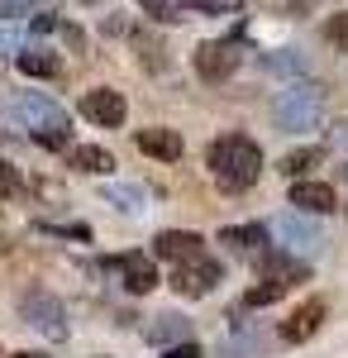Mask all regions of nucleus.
<instances>
[{
    "label": "nucleus",
    "mask_w": 348,
    "mask_h": 358,
    "mask_svg": "<svg viewBox=\"0 0 348 358\" xmlns=\"http://www.w3.org/2000/svg\"><path fill=\"white\" fill-rule=\"evenodd\" d=\"M5 120L15 129H24L34 143H43V148H67L72 143V120H67V110L57 106L53 96H43V91H15L5 101Z\"/></svg>",
    "instance_id": "f257e3e1"
},
{
    "label": "nucleus",
    "mask_w": 348,
    "mask_h": 358,
    "mask_svg": "<svg viewBox=\"0 0 348 358\" xmlns=\"http://www.w3.org/2000/svg\"><path fill=\"white\" fill-rule=\"evenodd\" d=\"M210 172L219 182V192H248L263 177V148L248 134H219L210 143Z\"/></svg>",
    "instance_id": "f03ea898"
},
{
    "label": "nucleus",
    "mask_w": 348,
    "mask_h": 358,
    "mask_svg": "<svg viewBox=\"0 0 348 358\" xmlns=\"http://www.w3.org/2000/svg\"><path fill=\"white\" fill-rule=\"evenodd\" d=\"M324 115V86L320 82H287L277 96H272V124L277 134H305L315 129Z\"/></svg>",
    "instance_id": "7ed1b4c3"
},
{
    "label": "nucleus",
    "mask_w": 348,
    "mask_h": 358,
    "mask_svg": "<svg viewBox=\"0 0 348 358\" xmlns=\"http://www.w3.org/2000/svg\"><path fill=\"white\" fill-rule=\"evenodd\" d=\"M268 229H272V239H277L282 253H296V258H305V263L324 248V229L310 220L305 210H287V215H277Z\"/></svg>",
    "instance_id": "20e7f679"
},
{
    "label": "nucleus",
    "mask_w": 348,
    "mask_h": 358,
    "mask_svg": "<svg viewBox=\"0 0 348 358\" xmlns=\"http://www.w3.org/2000/svg\"><path fill=\"white\" fill-rule=\"evenodd\" d=\"M20 320L34 325V330L43 334V339H67V306L57 301L53 292H24L20 296Z\"/></svg>",
    "instance_id": "39448f33"
},
{
    "label": "nucleus",
    "mask_w": 348,
    "mask_h": 358,
    "mask_svg": "<svg viewBox=\"0 0 348 358\" xmlns=\"http://www.w3.org/2000/svg\"><path fill=\"white\" fill-rule=\"evenodd\" d=\"M191 62H196V77H201V82L219 86V82H229V77L239 72L243 53H239L234 38H205V43L191 53Z\"/></svg>",
    "instance_id": "423d86ee"
},
{
    "label": "nucleus",
    "mask_w": 348,
    "mask_h": 358,
    "mask_svg": "<svg viewBox=\"0 0 348 358\" xmlns=\"http://www.w3.org/2000/svg\"><path fill=\"white\" fill-rule=\"evenodd\" d=\"M91 124H101V129H119L124 120H129V101H124V91H115V86H91V91H81V106H77Z\"/></svg>",
    "instance_id": "0eeeda50"
},
{
    "label": "nucleus",
    "mask_w": 348,
    "mask_h": 358,
    "mask_svg": "<svg viewBox=\"0 0 348 358\" xmlns=\"http://www.w3.org/2000/svg\"><path fill=\"white\" fill-rule=\"evenodd\" d=\"M219 277H224V268L201 253V258H191V263H182V268L172 273V292H177V296H210L215 287H219Z\"/></svg>",
    "instance_id": "6e6552de"
},
{
    "label": "nucleus",
    "mask_w": 348,
    "mask_h": 358,
    "mask_svg": "<svg viewBox=\"0 0 348 358\" xmlns=\"http://www.w3.org/2000/svg\"><path fill=\"white\" fill-rule=\"evenodd\" d=\"M119 282H124V292L129 296H148V292H158V258L153 253H143V248H129V253H119Z\"/></svg>",
    "instance_id": "1a4fd4ad"
},
{
    "label": "nucleus",
    "mask_w": 348,
    "mask_h": 358,
    "mask_svg": "<svg viewBox=\"0 0 348 358\" xmlns=\"http://www.w3.org/2000/svg\"><path fill=\"white\" fill-rule=\"evenodd\" d=\"M258 268H263V282H272L282 296H287L291 287H300V282H310V263H305V258H296V253H282V248L268 253Z\"/></svg>",
    "instance_id": "9d476101"
},
{
    "label": "nucleus",
    "mask_w": 348,
    "mask_h": 358,
    "mask_svg": "<svg viewBox=\"0 0 348 358\" xmlns=\"http://www.w3.org/2000/svg\"><path fill=\"white\" fill-rule=\"evenodd\" d=\"M134 143H138V153H143V158H153V163H177V158L187 153L182 134H177V129H167V124H148V129H138Z\"/></svg>",
    "instance_id": "9b49d317"
},
{
    "label": "nucleus",
    "mask_w": 348,
    "mask_h": 358,
    "mask_svg": "<svg viewBox=\"0 0 348 358\" xmlns=\"http://www.w3.org/2000/svg\"><path fill=\"white\" fill-rule=\"evenodd\" d=\"M324 315H329V306H324L320 296H310L305 306H296L291 315L282 320V339H287V344H305V339H315L320 325H324Z\"/></svg>",
    "instance_id": "f8f14e48"
},
{
    "label": "nucleus",
    "mask_w": 348,
    "mask_h": 358,
    "mask_svg": "<svg viewBox=\"0 0 348 358\" xmlns=\"http://www.w3.org/2000/svg\"><path fill=\"white\" fill-rule=\"evenodd\" d=\"M201 244H205V239H201L196 229H162L158 239H153V258H167V263L182 268V263H191V258L205 253Z\"/></svg>",
    "instance_id": "ddd939ff"
},
{
    "label": "nucleus",
    "mask_w": 348,
    "mask_h": 358,
    "mask_svg": "<svg viewBox=\"0 0 348 358\" xmlns=\"http://www.w3.org/2000/svg\"><path fill=\"white\" fill-rule=\"evenodd\" d=\"M291 206L305 210V215H329V210H339V192L329 182L305 177V182H291Z\"/></svg>",
    "instance_id": "4468645a"
},
{
    "label": "nucleus",
    "mask_w": 348,
    "mask_h": 358,
    "mask_svg": "<svg viewBox=\"0 0 348 358\" xmlns=\"http://www.w3.org/2000/svg\"><path fill=\"white\" fill-rule=\"evenodd\" d=\"M67 163L77 167V172H91V177H110L115 172V153L101 148V143H77V148H67Z\"/></svg>",
    "instance_id": "2eb2a0df"
},
{
    "label": "nucleus",
    "mask_w": 348,
    "mask_h": 358,
    "mask_svg": "<svg viewBox=\"0 0 348 358\" xmlns=\"http://www.w3.org/2000/svg\"><path fill=\"white\" fill-rule=\"evenodd\" d=\"M268 239H272V229L263 220H253V224H224V229H219V244L234 248V253H253V248L268 244Z\"/></svg>",
    "instance_id": "dca6fc26"
},
{
    "label": "nucleus",
    "mask_w": 348,
    "mask_h": 358,
    "mask_svg": "<svg viewBox=\"0 0 348 358\" xmlns=\"http://www.w3.org/2000/svg\"><path fill=\"white\" fill-rule=\"evenodd\" d=\"M263 72H272V77H305L310 72V57L300 53V48H277V53H263Z\"/></svg>",
    "instance_id": "f3484780"
},
{
    "label": "nucleus",
    "mask_w": 348,
    "mask_h": 358,
    "mask_svg": "<svg viewBox=\"0 0 348 358\" xmlns=\"http://www.w3.org/2000/svg\"><path fill=\"white\" fill-rule=\"evenodd\" d=\"M15 67L24 72V77H57L62 72V57L57 53H48V48H24V53H15Z\"/></svg>",
    "instance_id": "a211bd4d"
},
{
    "label": "nucleus",
    "mask_w": 348,
    "mask_h": 358,
    "mask_svg": "<svg viewBox=\"0 0 348 358\" xmlns=\"http://www.w3.org/2000/svg\"><path fill=\"white\" fill-rule=\"evenodd\" d=\"M320 163H324V148H315V143H310V148H296V153H287L277 172H282V177H291V182H305V177H310Z\"/></svg>",
    "instance_id": "6ab92c4d"
},
{
    "label": "nucleus",
    "mask_w": 348,
    "mask_h": 358,
    "mask_svg": "<svg viewBox=\"0 0 348 358\" xmlns=\"http://www.w3.org/2000/svg\"><path fill=\"white\" fill-rule=\"evenodd\" d=\"M187 334H191V320L172 315V310H167V315H158V320L148 325V339H153V344H167V349H172V344H182Z\"/></svg>",
    "instance_id": "aec40b11"
},
{
    "label": "nucleus",
    "mask_w": 348,
    "mask_h": 358,
    "mask_svg": "<svg viewBox=\"0 0 348 358\" xmlns=\"http://www.w3.org/2000/svg\"><path fill=\"white\" fill-rule=\"evenodd\" d=\"M101 196H106L110 206H119L124 215H138V210H143V192H138V187H106Z\"/></svg>",
    "instance_id": "412c9836"
},
{
    "label": "nucleus",
    "mask_w": 348,
    "mask_h": 358,
    "mask_svg": "<svg viewBox=\"0 0 348 358\" xmlns=\"http://www.w3.org/2000/svg\"><path fill=\"white\" fill-rule=\"evenodd\" d=\"M134 48H138V62H143V67H148V72H158L162 62H167V48H162L158 38H148V34H134Z\"/></svg>",
    "instance_id": "4be33fe9"
},
{
    "label": "nucleus",
    "mask_w": 348,
    "mask_h": 358,
    "mask_svg": "<svg viewBox=\"0 0 348 358\" xmlns=\"http://www.w3.org/2000/svg\"><path fill=\"white\" fill-rule=\"evenodd\" d=\"M324 43H334L339 53H348V10H339V15L324 20Z\"/></svg>",
    "instance_id": "5701e85b"
},
{
    "label": "nucleus",
    "mask_w": 348,
    "mask_h": 358,
    "mask_svg": "<svg viewBox=\"0 0 348 358\" xmlns=\"http://www.w3.org/2000/svg\"><path fill=\"white\" fill-rule=\"evenodd\" d=\"M196 15H243V0H182Z\"/></svg>",
    "instance_id": "b1692460"
},
{
    "label": "nucleus",
    "mask_w": 348,
    "mask_h": 358,
    "mask_svg": "<svg viewBox=\"0 0 348 358\" xmlns=\"http://www.w3.org/2000/svg\"><path fill=\"white\" fill-rule=\"evenodd\" d=\"M20 192H24V177H20V167L0 158V201H15Z\"/></svg>",
    "instance_id": "393cba45"
},
{
    "label": "nucleus",
    "mask_w": 348,
    "mask_h": 358,
    "mask_svg": "<svg viewBox=\"0 0 348 358\" xmlns=\"http://www.w3.org/2000/svg\"><path fill=\"white\" fill-rule=\"evenodd\" d=\"M153 20H162V24H182L187 15H182V5H172V0H138Z\"/></svg>",
    "instance_id": "a878e982"
},
{
    "label": "nucleus",
    "mask_w": 348,
    "mask_h": 358,
    "mask_svg": "<svg viewBox=\"0 0 348 358\" xmlns=\"http://www.w3.org/2000/svg\"><path fill=\"white\" fill-rule=\"evenodd\" d=\"M38 0H0V20H34Z\"/></svg>",
    "instance_id": "bb28decb"
},
{
    "label": "nucleus",
    "mask_w": 348,
    "mask_h": 358,
    "mask_svg": "<svg viewBox=\"0 0 348 358\" xmlns=\"http://www.w3.org/2000/svg\"><path fill=\"white\" fill-rule=\"evenodd\" d=\"M272 15H287V20H300L305 10H310V0H268Z\"/></svg>",
    "instance_id": "cd10ccee"
},
{
    "label": "nucleus",
    "mask_w": 348,
    "mask_h": 358,
    "mask_svg": "<svg viewBox=\"0 0 348 358\" xmlns=\"http://www.w3.org/2000/svg\"><path fill=\"white\" fill-rule=\"evenodd\" d=\"M48 234H62V239H77V244H91V229L86 224H43Z\"/></svg>",
    "instance_id": "c85d7f7f"
},
{
    "label": "nucleus",
    "mask_w": 348,
    "mask_h": 358,
    "mask_svg": "<svg viewBox=\"0 0 348 358\" xmlns=\"http://www.w3.org/2000/svg\"><path fill=\"white\" fill-rule=\"evenodd\" d=\"M243 301H248V306H272V301H282V292H277L272 282H263V287H253Z\"/></svg>",
    "instance_id": "c756f323"
},
{
    "label": "nucleus",
    "mask_w": 348,
    "mask_h": 358,
    "mask_svg": "<svg viewBox=\"0 0 348 358\" xmlns=\"http://www.w3.org/2000/svg\"><path fill=\"white\" fill-rule=\"evenodd\" d=\"M57 34H62V38H67V43L77 48V53H81V48H86V34H81V29L72 24V20H62V24H57Z\"/></svg>",
    "instance_id": "7c9ffc66"
},
{
    "label": "nucleus",
    "mask_w": 348,
    "mask_h": 358,
    "mask_svg": "<svg viewBox=\"0 0 348 358\" xmlns=\"http://www.w3.org/2000/svg\"><path fill=\"white\" fill-rule=\"evenodd\" d=\"M162 358H201V344H196V339H182V344H172Z\"/></svg>",
    "instance_id": "2f4dec72"
},
{
    "label": "nucleus",
    "mask_w": 348,
    "mask_h": 358,
    "mask_svg": "<svg viewBox=\"0 0 348 358\" xmlns=\"http://www.w3.org/2000/svg\"><path fill=\"white\" fill-rule=\"evenodd\" d=\"M57 24H62L57 15H34V20H29V29H34V34H53Z\"/></svg>",
    "instance_id": "473e14b6"
},
{
    "label": "nucleus",
    "mask_w": 348,
    "mask_h": 358,
    "mask_svg": "<svg viewBox=\"0 0 348 358\" xmlns=\"http://www.w3.org/2000/svg\"><path fill=\"white\" fill-rule=\"evenodd\" d=\"M10 358H43L38 349H20V354H10Z\"/></svg>",
    "instance_id": "72a5a7b5"
},
{
    "label": "nucleus",
    "mask_w": 348,
    "mask_h": 358,
    "mask_svg": "<svg viewBox=\"0 0 348 358\" xmlns=\"http://www.w3.org/2000/svg\"><path fill=\"white\" fill-rule=\"evenodd\" d=\"M339 129H344V143H348V120H344V124H339Z\"/></svg>",
    "instance_id": "f704fd0d"
},
{
    "label": "nucleus",
    "mask_w": 348,
    "mask_h": 358,
    "mask_svg": "<svg viewBox=\"0 0 348 358\" xmlns=\"http://www.w3.org/2000/svg\"><path fill=\"white\" fill-rule=\"evenodd\" d=\"M0 253H5V239H0Z\"/></svg>",
    "instance_id": "c9c22d12"
}]
</instances>
